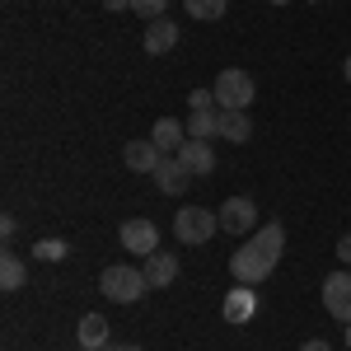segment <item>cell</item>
Listing matches in <instances>:
<instances>
[{
    "label": "cell",
    "mask_w": 351,
    "mask_h": 351,
    "mask_svg": "<svg viewBox=\"0 0 351 351\" xmlns=\"http://www.w3.org/2000/svg\"><path fill=\"white\" fill-rule=\"evenodd\" d=\"M281 253H286V230L276 220H267V225L253 230V239L230 253V271H234L239 286H258V281H267L271 271H276Z\"/></svg>",
    "instance_id": "cell-1"
},
{
    "label": "cell",
    "mask_w": 351,
    "mask_h": 351,
    "mask_svg": "<svg viewBox=\"0 0 351 351\" xmlns=\"http://www.w3.org/2000/svg\"><path fill=\"white\" fill-rule=\"evenodd\" d=\"M99 291H104L112 304H136V300L150 291V281H145V271H141V267L117 263V267H104V276H99Z\"/></svg>",
    "instance_id": "cell-2"
},
{
    "label": "cell",
    "mask_w": 351,
    "mask_h": 351,
    "mask_svg": "<svg viewBox=\"0 0 351 351\" xmlns=\"http://www.w3.org/2000/svg\"><path fill=\"white\" fill-rule=\"evenodd\" d=\"M253 94H258V84H253V75L248 71H239V66H225L216 75V104L220 108H248L253 104Z\"/></svg>",
    "instance_id": "cell-3"
},
{
    "label": "cell",
    "mask_w": 351,
    "mask_h": 351,
    "mask_svg": "<svg viewBox=\"0 0 351 351\" xmlns=\"http://www.w3.org/2000/svg\"><path fill=\"white\" fill-rule=\"evenodd\" d=\"M216 230H220V216L206 211V206H183V211L173 216V234H178V243H206Z\"/></svg>",
    "instance_id": "cell-4"
},
{
    "label": "cell",
    "mask_w": 351,
    "mask_h": 351,
    "mask_svg": "<svg viewBox=\"0 0 351 351\" xmlns=\"http://www.w3.org/2000/svg\"><path fill=\"white\" fill-rule=\"evenodd\" d=\"M117 239H122L127 253H141V263H145L150 253H160V225H155V220H145V216H132V220H122Z\"/></svg>",
    "instance_id": "cell-5"
},
{
    "label": "cell",
    "mask_w": 351,
    "mask_h": 351,
    "mask_svg": "<svg viewBox=\"0 0 351 351\" xmlns=\"http://www.w3.org/2000/svg\"><path fill=\"white\" fill-rule=\"evenodd\" d=\"M220 230H230V234H253V225H258V206H253V197H230V202H220Z\"/></svg>",
    "instance_id": "cell-6"
},
{
    "label": "cell",
    "mask_w": 351,
    "mask_h": 351,
    "mask_svg": "<svg viewBox=\"0 0 351 351\" xmlns=\"http://www.w3.org/2000/svg\"><path fill=\"white\" fill-rule=\"evenodd\" d=\"M324 309L337 324H351V271H332L324 281Z\"/></svg>",
    "instance_id": "cell-7"
},
{
    "label": "cell",
    "mask_w": 351,
    "mask_h": 351,
    "mask_svg": "<svg viewBox=\"0 0 351 351\" xmlns=\"http://www.w3.org/2000/svg\"><path fill=\"white\" fill-rule=\"evenodd\" d=\"M178 164L188 169L192 178H206V173H216V155H211V141H183L178 145Z\"/></svg>",
    "instance_id": "cell-8"
},
{
    "label": "cell",
    "mask_w": 351,
    "mask_h": 351,
    "mask_svg": "<svg viewBox=\"0 0 351 351\" xmlns=\"http://www.w3.org/2000/svg\"><path fill=\"white\" fill-rule=\"evenodd\" d=\"M220 314H225V324H253V314H258V295H253V286H234V291H225V304H220Z\"/></svg>",
    "instance_id": "cell-9"
},
{
    "label": "cell",
    "mask_w": 351,
    "mask_h": 351,
    "mask_svg": "<svg viewBox=\"0 0 351 351\" xmlns=\"http://www.w3.org/2000/svg\"><path fill=\"white\" fill-rule=\"evenodd\" d=\"M122 160H127V169L132 173H155L164 164V150L145 136V141H127V150H122Z\"/></svg>",
    "instance_id": "cell-10"
},
{
    "label": "cell",
    "mask_w": 351,
    "mask_h": 351,
    "mask_svg": "<svg viewBox=\"0 0 351 351\" xmlns=\"http://www.w3.org/2000/svg\"><path fill=\"white\" fill-rule=\"evenodd\" d=\"M141 271H145L150 291H164V286L178 281V253H150V258L141 263Z\"/></svg>",
    "instance_id": "cell-11"
},
{
    "label": "cell",
    "mask_w": 351,
    "mask_h": 351,
    "mask_svg": "<svg viewBox=\"0 0 351 351\" xmlns=\"http://www.w3.org/2000/svg\"><path fill=\"white\" fill-rule=\"evenodd\" d=\"M188 183H192V173L178 164V155H164V164L155 169V188H160L164 197H183Z\"/></svg>",
    "instance_id": "cell-12"
},
{
    "label": "cell",
    "mask_w": 351,
    "mask_h": 351,
    "mask_svg": "<svg viewBox=\"0 0 351 351\" xmlns=\"http://www.w3.org/2000/svg\"><path fill=\"white\" fill-rule=\"evenodd\" d=\"M141 47L150 56H164L169 47H178V24L173 19H150V28L141 33Z\"/></svg>",
    "instance_id": "cell-13"
},
{
    "label": "cell",
    "mask_w": 351,
    "mask_h": 351,
    "mask_svg": "<svg viewBox=\"0 0 351 351\" xmlns=\"http://www.w3.org/2000/svg\"><path fill=\"white\" fill-rule=\"evenodd\" d=\"M108 319L104 314H84L80 328H75V337H80V347L84 351H108Z\"/></svg>",
    "instance_id": "cell-14"
},
{
    "label": "cell",
    "mask_w": 351,
    "mask_h": 351,
    "mask_svg": "<svg viewBox=\"0 0 351 351\" xmlns=\"http://www.w3.org/2000/svg\"><path fill=\"white\" fill-rule=\"evenodd\" d=\"M150 141L160 145L164 155H178V145L188 141V122H178V117H160L155 132H150Z\"/></svg>",
    "instance_id": "cell-15"
},
{
    "label": "cell",
    "mask_w": 351,
    "mask_h": 351,
    "mask_svg": "<svg viewBox=\"0 0 351 351\" xmlns=\"http://www.w3.org/2000/svg\"><path fill=\"white\" fill-rule=\"evenodd\" d=\"M253 136V122H248V112L239 108H220V141H248Z\"/></svg>",
    "instance_id": "cell-16"
},
{
    "label": "cell",
    "mask_w": 351,
    "mask_h": 351,
    "mask_svg": "<svg viewBox=\"0 0 351 351\" xmlns=\"http://www.w3.org/2000/svg\"><path fill=\"white\" fill-rule=\"evenodd\" d=\"M188 136H192V141H216V136H220V112L216 108L188 112Z\"/></svg>",
    "instance_id": "cell-17"
},
{
    "label": "cell",
    "mask_w": 351,
    "mask_h": 351,
    "mask_svg": "<svg viewBox=\"0 0 351 351\" xmlns=\"http://www.w3.org/2000/svg\"><path fill=\"white\" fill-rule=\"evenodd\" d=\"M24 281H28L24 258H19V253H5V258H0V291H19Z\"/></svg>",
    "instance_id": "cell-18"
},
{
    "label": "cell",
    "mask_w": 351,
    "mask_h": 351,
    "mask_svg": "<svg viewBox=\"0 0 351 351\" xmlns=\"http://www.w3.org/2000/svg\"><path fill=\"white\" fill-rule=\"evenodd\" d=\"M33 258L38 263H61V258H71V243L66 239H38L33 243Z\"/></svg>",
    "instance_id": "cell-19"
},
{
    "label": "cell",
    "mask_w": 351,
    "mask_h": 351,
    "mask_svg": "<svg viewBox=\"0 0 351 351\" xmlns=\"http://www.w3.org/2000/svg\"><path fill=\"white\" fill-rule=\"evenodd\" d=\"M183 10H188L192 19H220L230 10V0H183Z\"/></svg>",
    "instance_id": "cell-20"
},
{
    "label": "cell",
    "mask_w": 351,
    "mask_h": 351,
    "mask_svg": "<svg viewBox=\"0 0 351 351\" xmlns=\"http://www.w3.org/2000/svg\"><path fill=\"white\" fill-rule=\"evenodd\" d=\"M132 10L141 19H164V10H169V0H132Z\"/></svg>",
    "instance_id": "cell-21"
},
{
    "label": "cell",
    "mask_w": 351,
    "mask_h": 351,
    "mask_svg": "<svg viewBox=\"0 0 351 351\" xmlns=\"http://www.w3.org/2000/svg\"><path fill=\"white\" fill-rule=\"evenodd\" d=\"M188 108H192V112L216 108V89H192V94H188Z\"/></svg>",
    "instance_id": "cell-22"
},
{
    "label": "cell",
    "mask_w": 351,
    "mask_h": 351,
    "mask_svg": "<svg viewBox=\"0 0 351 351\" xmlns=\"http://www.w3.org/2000/svg\"><path fill=\"white\" fill-rule=\"evenodd\" d=\"M337 258L351 267V234H342V239H337Z\"/></svg>",
    "instance_id": "cell-23"
},
{
    "label": "cell",
    "mask_w": 351,
    "mask_h": 351,
    "mask_svg": "<svg viewBox=\"0 0 351 351\" xmlns=\"http://www.w3.org/2000/svg\"><path fill=\"white\" fill-rule=\"evenodd\" d=\"M14 230H19V220H14V216L0 220V234H5V239H14Z\"/></svg>",
    "instance_id": "cell-24"
},
{
    "label": "cell",
    "mask_w": 351,
    "mask_h": 351,
    "mask_svg": "<svg viewBox=\"0 0 351 351\" xmlns=\"http://www.w3.org/2000/svg\"><path fill=\"white\" fill-rule=\"evenodd\" d=\"M300 351H332V347H328L324 337H309V342H304V347H300Z\"/></svg>",
    "instance_id": "cell-25"
},
{
    "label": "cell",
    "mask_w": 351,
    "mask_h": 351,
    "mask_svg": "<svg viewBox=\"0 0 351 351\" xmlns=\"http://www.w3.org/2000/svg\"><path fill=\"white\" fill-rule=\"evenodd\" d=\"M104 10H112V14L117 10H132V0H104Z\"/></svg>",
    "instance_id": "cell-26"
},
{
    "label": "cell",
    "mask_w": 351,
    "mask_h": 351,
    "mask_svg": "<svg viewBox=\"0 0 351 351\" xmlns=\"http://www.w3.org/2000/svg\"><path fill=\"white\" fill-rule=\"evenodd\" d=\"M108 351H141L136 342H122V347H108Z\"/></svg>",
    "instance_id": "cell-27"
},
{
    "label": "cell",
    "mask_w": 351,
    "mask_h": 351,
    "mask_svg": "<svg viewBox=\"0 0 351 351\" xmlns=\"http://www.w3.org/2000/svg\"><path fill=\"white\" fill-rule=\"evenodd\" d=\"M342 75H347V84H351V56H347V61H342Z\"/></svg>",
    "instance_id": "cell-28"
},
{
    "label": "cell",
    "mask_w": 351,
    "mask_h": 351,
    "mask_svg": "<svg viewBox=\"0 0 351 351\" xmlns=\"http://www.w3.org/2000/svg\"><path fill=\"white\" fill-rule=\"evenodd\" d=\"M347 351H351V324H347Z\"/></svg>",
    "instance_id": "cell-29"
},
{
    "label": "cell",
    "mask_w": 351,
    "mask_h": 351,
    "mask_svg": "<svg viewBox=\"0 0 351 351\" xmlns=\"http://www.w3.org/2000/svg\"><path fill=\"white\" fill-rule=\"evenodd\" d=\"M271 5H291V0H271Z\"/></svg>",
    "instance_id": "cell-30"
}]
</instances>
